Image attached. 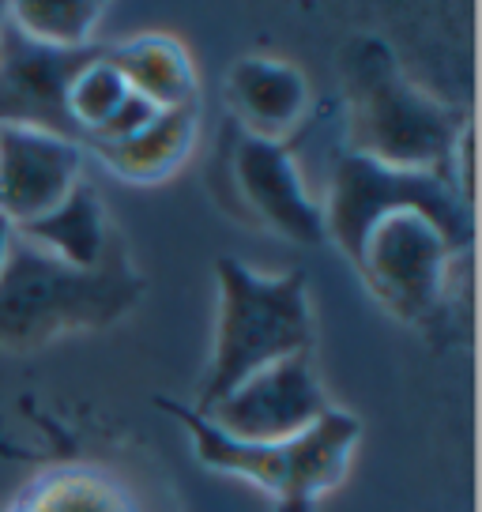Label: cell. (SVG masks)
Listing matches in <instances>:
<instances>
[{"label":"cell","instance_id":"1","mask_svg":"<svg viewBox=\"0 0 482 512\" xmlns=\"http://www.w3.org/2000/svg\"><path fill=\"white\" fill-rule=\"evenodd\" d=\"M140 298V279L121 249L98 268H72L12 230L0 264V347H34L72 328H106Z\"/></svg>","mask_w":482,"mask_h":512},{"label":"cell","instance_id":"2","mask_svg":"<svg viewBox=\"0 0 482 512\" xmlns=\"http://www.w3.org/2000/svg\"><path fill=\"white\" fill-rule=\"evenodd\" d=\"M219 290H223L219 339H215V362L200 392V415L260 369L294 354H309L313 343L306 275L294 272L283 279H264L223 256Z\"/></svg>","mask_w":482,"mask_h":512},{"label":"cell","instance_id":"3","mask_svg":"<svg viewBox=\"0 0 482 512\" xmlns=\"http://www.w3.org/2000/svg\"><path fill=\"white\" fill-rule=\"evenodd\" d=\"M354 95V155L392 166L452 177L460 128L449 110L422 98L396 72V61L377 42H354L347 53Z\"/></svg>","mask_w":482,"mask_h":512},{"label":"cell","instance_id":"4","mask_svg":"<svg viewBox=\"0 0 482 512\" xmlns=\"http://www.w3.org/2000/svg\"><path fill=\"white\" fill-rule=\"evenodd\" d=\"M418 215L445 238L449 249L471 241V211L456 192L452 177H437L426 170H392L366 155L339 159L332 174V200H328V230L339 249L354 264L362 260L366 238L373 226L388 215Z\"/></svg>","mask_w":482,"mask_h":512},{"label":"cell","instance_id":"5","mask_svg":"<svg viewBox=\"0 0 482 512\" xmlns=\"http://www.w3.org/2000/svg\"><path fill=\"white\" fill-rule=\"evenodd\" d=\"M106 57V46L57 49L34 42L4 12L0 19V128H31L76 144L83 128L72 121L68 95L87 64Z\"/></svg>","mask_w":482,"mask_h":512},{"label":"cell","instance_id":"6","mask_svg":"<svg viewBox=\"0 0 482 512\" xmlns=\"http://www.w3.org/2000/svg\"><path fill=\"white\" fill-rule=\"evenodd\" d=\"M328 411L321 384L313 377L309 354H294L275 366L253 373L219 403H211L200 418L215 430L249 445H283L309 430Z\"/></svg>","mask_w":482,"mask_h":512},{"label":"cell","instance_id":"7","mask_svg":"<svg viewBox=\"0 0 482 512\" xmlns=\"http://www.w3.org/2000/svg\"><path fill=\"white\" fill-rule=\"evenodd\" d=\"M449 253L452 249L434 226L403 211L373 226L358 268L396 313L418 320L434 309Z\"/></svg>","mask_w":482,"mask_h":512},{"label":"cell","instance_id":"8","mask_svg":"<svg viewBox=\"0 0 482 512\" xmlns=\"http://www.w3.org/2000/svg\"><path fill=\"white\" fill-rule=\"evenodd\" d=\"M76 174V144L31 128H0V215L12 226L34 223L57 208L76 185Z\"/></svg>","mask_w":482,"mask_h":512},{"label":"cell","instance_id":"9","mask_svg":"<svg viewBox=\"0 0 482 512\" xmlns=\"http://www.w3.org/2000/svg\"><path fill=\"white\" fill-rule=\"evenodd\" d=\"M234 174H238L245 200L279 234H287L290 241H302V245H317L324 238L321 208L306 196L283 144L241 132L238 144H234Z\"/></svg>","mask_w":482,"mask_h":512},{"label":"cell","instance_id":"10","mask_svg":"<svg viewBox=\"0 0 482 512\" xmlns=\"http://www.w3.org/2000/svg\"><path fill=\"white\" fill-rule=\"evenodd\" d=\"M362 426L343 411H324L309 430L290 437V475L279 490V512H309L313 497L343 479V467Z\"/></svg>","mask_w":482,"mask_h":512},{"label":"cell","instance_id":"11","mask_svg":"<svg viewBox=\"0 0 482 512\" xmlns=\"http://www.w3.org/2000/svg\"><path fill=\"white\" fill-rule=\"evenodd\" d=\"M16 230L27 241L42 245L46 253L61 256L72 268H98L106 249H110L98 192L83 181L72 185V192L57 208H49L46 215H38L34 223H23Z\"/></svg>","mask_w":482,"mask_h":512},{"label":"cell","instance_id":"12","mask_svg":"<svg viewBox=\"0 0 482 512\" xmlns=\"http://www.w3.org/2000/svg\"><path fill=\"white\" fill-rule=\"evenodd\" d=\"M230 102L249 121L253 136L272 140L306 106V80L287 64L249 57L230 72Z\"/></svg>","mask_w":482,"mask_h":512},{"label":"cell","instance_id":"13","mask_svg":"<svg viewBox=\"0 0 482 512\" xmlns=\"http://www.w3.org/2000/svg\"><path fill=\"white\" fill-rule=\"evenodd\" d=\"M106 61L125 76L132 95L147 98L159 110L189 106L193 98L189 57L170 38H136L129 46H106Z\"/></svg>","mask_w":482,"mask_h":512},{"label":"cell","instance_id":"14","mask_svg":"<svg viewBox=\"0 0 482 512\" xmlns=\"http://www.w3.org/2000/svg\"><path fill=\"white\" fill-rule=\"evenodd\" d=\"M196 113L193 102L189 106H174V110H159V117L136 132L121 144H91L110 162L117 174L125 177H159L166 174L174 162H181V155L193 144Z\"/></svg>","mask_w":482,"mask_h":512},{"label":"cell","instance_id":"15","mask_svg":"<svg viewBox=\"0 0 482 512\" xmlns=\"http://www.w3.org/2000/svg\"><path fill=\"white\" fill-rule=\"evenodd\" d=\"M174 415L189 426L196 441V456L208 467H219V471H234V475H245V479L260 482L264 490H283L290 475V441L283 445H249V441H234L226 437L223 430H215L208 418L193 415V411H181L174 407Z\"/></svg>","mask_w":482,"mask_h":512},{"label":"cell","instance_id":"16","mask_svg":"<svg viewBox=\"0 0 482 512\" xmlns=\"http://www.w3.org/2000/svg\"><path fill=\"white\" fill-rule=\"evenodd\" d=\"M8 16L16 19L23 34H31L34 42H46L57 49H80L91 46L102 4L95 0H23L12 4Z\"/></svg>","mask_w":482,"mask_h":512},{"label":"cell","instance_id":"17","mask_svg":"<svg viewBox=\"0 0 482 512\" xmlns=\"http://www.w3.org/2000/svg\"><path fill=\"white\" fill-rule=\"evenodd\" d=\"M129 83L125 76L113 68L106 57H98L95 64H87L80 72V80L72 83V95H68V110H72V121L83 128V140L110 121L117 106L129 98Z\"/></svg>","mask_w":482,"mask_h":512},{"label":"cell","instance_id":"18","mask_svg":"<svg viewBox=\"0 0 482 512\" xmlns=\"http://www.w3.org/2000/svg\"><path fill=\"white\" fill-rule=\"evenodd\" d=\"M155 117H159V106H151V102L140 95H129L117 106V113H113L106 125L95 128V132L87 136V144H121V140H129L136 132H144Z\"/></svg>","mask_w":482,"mask_h":512},{"label":"cell","instance_id":"19","mask_svg":"<svg viewBox=\"0 0 482 512\" xmlns=\"http://www.w3.org/2000/svg\"><path fill=\"white\" fill-rule=\"evenodd\" d=\"M12 230H16V226H12L8 219H4V215H0V264H4V256H8V241H12Z\"/></svg>","mask_w":482,"mask_h":512},{"label":"cell","instance_id":"20","mask_svg":"<svg viewBox=\"0 0 482 512\" xmlns=\"http://www.w3.org/2000/svg\"><path fill=\"white\" fill-rule=\"evenodd\" d=\"M4 12H8V8H4V4H0V19H4Z\"/></svg>","mask_w":482,"mask_h":512}]
</instances>
